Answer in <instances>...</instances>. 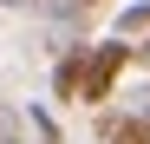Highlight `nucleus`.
I'll return each instance as SVG.
<instances>
[{
  "instance_id": "nucleus-1",
  "label": "nucleus",
  "mask_w": 150,
  "mask_h": 144,
  "mask_svg": "<svg viewBox=\"0 0 150 144\" xmlns=\"http://www.w3.org/2000/svg\"><path fill=\"white\" fill-rule=\"evenodd\" d=\"M137 59V46H124V39H105V46H85V66H79V98L72 105H105L117 79H124V66Z\"/></svg>"
},
{
  "instance_id": "nucleus-2",
  "label": "nucleus",
  "mask_w": 150,
  "mask_h": 144,
  "mask_svg": "<svg viewBox=\"0 0 150 144\" xmlns=\"http://www.w3.org/2000/svg\"><path fill=\"white\" fill-rule=\"evenodd\" d=\"M79 66H85V46H65L59 66H52V98H59V105L79 98Z\"/></svg>"
},
{
  "instance_id": "nucleus-3",
  "label": "nucleus",
  "mask_w": 150,
  "mask_h": 144,
  "mask_svg": "<svg viewBox=\"0 0 150 144\" xmlns=\"http://www.w3.org/2000/svg\"><path fill=\"white\" fill-rule=\"evenodd\" d=\"M105 138H111V144H150V118H144V105H131L124 118H111Z\"/></svg>"
},
{
  "instance_id": "nucleus-4",
  "label": "nucleus",
  "mask_w": 150,
  "mask_h": 144,
  "mask_svg": "<svg viewBox=\"0 0 150 144\" xmlns=\"http://www.w3.org/2000/svg\"><path fill=\"white\" fill-rule=\"evenodd\" d=\"M144 26H150V7H144V0H131V7L117 13V39H144Z\"/></svg>"
},
{
  "instance_id": "nucleus-5",
  "label": "nucleus",
  "mask_w": 150,
  "mask_h": 144,
  "mask_svg": "<svg viewBox=\"0 0 150 144\" xmlns=\"http://www.w3.org/2000/svg\"><path fill=\"white\" fill-rule=\"evenodd\" d=\"M26 125L39 131V144H65V138H59V125H52V111H46V105H26Z\"/></svg>"
},
{
  "instance_id": "nucleus-6",
  "label": "nucleus",
  "mask_w": 150,
  "mask_h": 144,
  "mask_svg": "<svg viewBox=\"0 0 150 144\" xmlns=\"http://www.w3.org/2000/svg\"><path fill=\"white\" fill-rule=\"evenodd\" d=\"M59 7H65V13H72V7H98V0H59Z\"/></svg>"
},
{
  "instance_id": "nucleus-7",
  "label": "nucleus",
  "mask_w": 150,
  "mask_h": 144,
  "mask_svg": "<svg viewBox=\"0 0 150 144\" xmlns=\"http://www.w3.org/2000/svg\"><path fill=\"white\" fill-rule=\"evenodd\" d=\"M7 7H20V0H7Z\"/></svg>"
}]
</instances>
